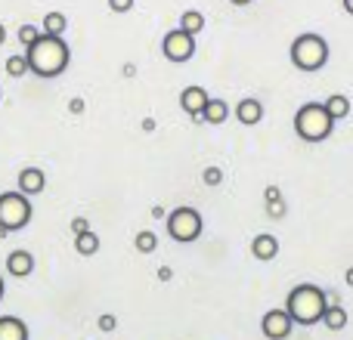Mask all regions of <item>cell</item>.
Masks as SVG:
<instances>
[{"mask_svg":"<svg viewBox=\"0 0 353 340\" xmlns=\"http://www.w3.org/2000/svg\"><path fill=\"white\" fill-rule=\"evenodd\" d=\"M3 68L10 78H25V74H28V56H10V59L3 62Z\"/></svg>","mask_w":353,"mask_h":340,"instance_id":"21","label":"cell"},{"mask_svg":"<svg viewBox=\"0 0 353 340\" xmlns=\"http://www.w3.org/2000/svg\"><path fill=\"white\" fill-rule=\"evenodd\" d=\"M0 297H3V275H0Z\"/></svg>","mask_w":353,"mask_h":340,"instance_id":"38","label":"cell"},{"mask_svg":"<svg viewBox=\"0 0 353 340\" xmlns=\"http://www.w3.org/2000/svg\"><path fill=\"white\" fill-rule=\"evenodd\" d=\"M143 130H146V134H152V130H155V121H152V118H146V121H143Z\"/></svg>","mask_w":353,"mask_h":340,"instance_id":"33","label":"cell"},{"mask_svg":"<svg viewBox=\"0 0 353 340\" xmlns=\"http://www.w3.org/2000/svg\"><path fill=\"white\" fill-rule=\"evenodd\" d=\"M251 254H254L261 263L273 260V257L279 254V242H276V235H270V232H261V235H254V242H251Z\"/></svg>","mask_w":353,"mask_h":340,"instance_id":"11","label":"cell"},{"mask_svg":"<svg viewBox=\"0 0 353 340\" xmlns=\"http://www.w3.org/2000/svg\"><path fill=\"white\" fill-rule=\"evenodd\" d=\"M341 3H344V10H347L350 16H353V0H341Z\"/></svg>","mask_w":353,"mask_h":340,"instance_id":"35","label":"cell"},{"mask_svg":"<svg viewBox=\"0 0 353 340\" xmlns=\"http://www.w3.org/2000/svg\"><path fill=\"white\" fill-rule=\"evenodd\" d=\"M180 28L186 31V34H192V37H199L201 31H205V16H201L199 10H186L180 16Z\"/></svg>","mask_w":353,"mask_h":340,"instance_id":"19","label":"cell"},{"mask_svg":"<svg viewBox=\"0 0 353 340\" xmlns=\"http://www.w3.org/2000/svg\"><path fill=\"white\" fill-rule=\"evenodd\" d=\"M261 331L267 340H288L294 331V322L285 310H270V312H263V319H261Z\"/></svg>","mask_w":353,"mask_h":340,"instance_id":"8","label":"cell"},{"mask_svg":"<svg viewBox=\"0 0 353 340\" xmlns=\"http://www.w3.org/2000/svg\"><path fill=\"white\" fill-rule=\"evenodd\" d=\"M41 34H43V31H37L34 25H22V28H19V41H22V47H25V50H28L31 43L41 41Z\"/></svg>","mask_w":353,"mask_h":340,"instance_id":"23","label":"cell"},{"mask_svg":"<svg viewBox=\"0 0 353 340\" xmlns=\"http://www.w3.org/2000/svg\"><path fill=\"white\" fill-rule=\"evenodd\" d=\"M87 229H90L87 217H74V220H72V232H74V235H78V232H87Z\"/></svg>","mask_w":353,"mask_h":340,"instance_id":"29","label":"cell"},{"mask_svg":"<svg viewBox=\"0 0 353 340\" xmlns=\"http://www.w3.org/2000/svg\"><path fill=\"white\" fill-rule=\"evenodd\" d=\"M31 269H34V257H31L28 251H12V254L6 257V273L16 275V279L31 275Z\"/></svg>","mask_w":353,"mask_h":340,"instance_id":"12","label":"cell"},{"mask_svg":"<svg viewBox=\"0 0 353 340\" xmlns=\"http://www.w3.org/2000/svg\"><path fill=\"white\" fill-rule=\"evenodd\" d=\"M68 109H72L74 115H81V111H84V99H72V103H68Z\"/></svg>","mask_w":353,"mask_h":340,"instance_id":"30","label":"cell"},{"mask_svg":"<svg viewBox=\"0 0 353 340\" xmlns=\"http://www.w3.org/2000/svg\"><path fill=\"white\" fill-rule=\"evenodd\" d=\"M344 281H347V285H350V288H353V266H350V269H347V273H344Z\"/></svg>","mask_w":353,"mask_h":340,"instance_id":"34","label":"cell"},{"mask_svg":"<svg viewBox=\"0 0 353 340\" xmlns=\"http://www.w3.org/2000/svg\"><path fill=\"white\" fill-rule=\"evenodd\" d=\"M335 130V121L325 111V103H307L294 115V134L304 142H325Z\"/></svg>","mask_w":353,"mask_h":340,"instance_id":"4","label":"cell"},{"mask_svg":"<svg viewBox=\"0 0 353 340\" xmlns=\"http://www.w3.org/2000/svg\"><path fill=\"white\" fill-rule=\"evenodd\" d=\"M152 217H159V220H165V217H168V213H165V207H159V204H155V207H152Z\"/></svg>","mask_w":353,"mask_h":340,"instance_id":"32","label":"cell"},{"mask_svg":"<svg viewBox=\"0 0 353 340\" xmlns=\"http://www.w3.org/2000/svg\"><path fill=\"white\" fill-rule=\"evenodd\" d=\"M74 251H78L81 257H93L99 251V235L93 229L78 232V235H74Z\"/></svg>","mask_w":353,"mask_h":340,"instance_id":"17","label":"cell"},{"mask_svg":"<svg viewBox=\"0 0 353 340\" xmlns=\"http://www.w3.org/2000/svg\"><path fill=\"white\" fill-rule=\"evenodd\" d=\"M3 41H6V28H3V22H0V47H3Z\"/></svg>","mask_w":353,"mask_h":340,"instance_id":"36","label":"cell"},{"mask_svg":"<svg viewBox=\"0 0 353 340\" xmlns=\"http://www.w3.org/2000/svg\"><path fill=\"white\" fill-rule=\"evenodd\" d=\"M109 10L112 12H130L134 10V0H109Z\"/></svg>","mask_w":353,"mask_h":340,"instance_id":"26","label":"cell"},{"mask_svg":"<svg viewBox=\"0 0 353 340\" xmlns=\"http://www.w3.org/2000/svg\"><path fill=\"white\" fill-rule=\"evenodd\" d=\"M325 111L332 115V121H344V118L350 115V99L344 96V93H332V96L325 99Z\"/></svg>","mask_w":353,"mask_h":340,"instance_id":"16","label":"cell"},{"mask_svg":"<svg viewBox=\"0 0 353 340\" xmlns=\"http://www.w3.org/2000/svg\"><path fill=\"white\" fill-rule=\"evenodd\" d=\"M134 248L140 251V254H152V251L159 248V235H155L152 229H143V232H137V238H134Z\"/></svg>","mask_w":353,"mask_h":340,"instance_id":"20","label":"cell"},{"mask_svg":"<svg viewBox=\"0 0 353 340\" xmlns=\"http://www.w3.org/2000/svg\"><path fill=\"white\" fill-rule=\"evenodd\" d=\"M323 325L329 331L347 328V310H344L341 304H329V310H325V316H323Z\"/></svg>","mask_w":353,"mask_h":340,"instance_id":"18","label":"cell"},{"mask_svg":"<svg viewBox=\"0 0 353 340\" xmlns=\"http://www.w3.org/2000/svg\"><path fill=\"white\" fill-rule=\"evenodd\" d=\"M19 192L28 195V198H34V195H41L43 189H47V176H43L41 167H25L19 170Z\"/></svg>","mask_w":353,"mask_h":340,"instance_id":"10","label":"cell"},{"mask_svg":"<svg viewBox=\"0 0 353 340\" xmlns=\"http://www.w3.org/2000/svg\"><path fill=\"white\" fill-rule=\"evenodd\" d=\"M97 325H99V331H115V328H118V319L112 316V312H103Z\"/></svg>","mask_w":353,"mask_h":340,"instance_id":"25","label":"cell"},{"mask_svg":"<svg viewBox=\"0 0 353 340\" xmlns=\"http://www.w3.org/2000/svg\"><path fill=\"white\" fill-rule=\"evenodd\" d=\"M161 53H165L168 62H189L195 56V37L186 34L183 28H174L165 34V41H161Z\"/></svg>","mask_w":353,"mask_h":340,"instance_id":"7","label":"cell"},{"mask_svg":"<svg viewBox=\"0 0 353 340\" xmlns=\"http://www.w3.org/2000/svg\"><path fill=\"white\" fill-rule=\"evenodd\" d=\"M236 118L245 124V127H254V124H261L263 121L261 99H242V103L236 105Z\"/></svg>","mask_w":353,"mask_h":340,"instance_id":"13","label":"cell"},{"mask_svg":"<svg viewBox=\"0 0 353 340\" xmlns=\"http://www.w3.org/2000/svg\"><path fill=\"white\" fill-rule=\"evenodd\" d=\"M263 198H267V204H276V201H282L279 186H267V189H263Z\"/></svg>","mask_w":353,"mask_h":340,"instance_id":"27","label":"cell"},{"mask_svg":"<svg viewBox=\"0 0 353 340\" xmlns=\"http://www.w3.org/2000/svg\"><path fill=\"white\" fill-rule=\"evenodd\" d=\"M43 31H47V34H62V31H65V16H62V12H47V16H43Z\"/></svg>","mask_w":353,"mask_h":340,"instance_id":"22","label":"cell"},{"mask_svg":"<svg viewBox=\"0 0 353 340\" xmlns=\"http://www.w3.org/2000/svg\"><path fill=\"white\" fill-rule=\"evenodd\" d=\"M208 90L205 87H199V84H192V87H186V90L180 93V105H183V111H186L189 118H195V121H201V111H205V105H208Z\"/></svg>","mask_w":353,"mask_h":340,"instance_id":"9","label":"cell"},{"mask_svg":"<svg viewBox=\"0 0 353 340\" xmlns=\"http://www.w3.org/2000/svg\"><path fill=\"white\" fill-rule=\"evenodd\" d=\"M325 310H329V297H325L323 288L316 285H298L292 288V294H288L285 300V312L292 316L294 325H316L323 322Z\"/></svg>","mask_w":353,"mask_h":340,"instance_id":"2","label":"cell"},{"mask_svg":"<svg viewBox=\"0 0 353 340\" xmlns=\"http://www.w3.org/2000/svg\"><path fill=\"white\" fill-rule=\"evenodd\" d=\"M267 213L273 220H282V217H285V204H282V201H276V204H267Z\"/></svg>","mask_w":353,"mask_h":340,"instance_id":"28","label":"cell"},{"mask_svg":"<svg viewBox=\"0 0 353 340\" xmlns=\"http://www.w3.org/2000/svg\"><path fill=\"white\" fill-rule=\"evenodd\" d=\"M159 279H161V281L171 279V266H161V269H159Z\"/></svg>","mask_w":353,"mask_h":340,"instance_id":"31","label":"cell"},{"mask_svg":"<svg viewBox=\"0 0 353 340\" xmlns=\"http://www.w3.org/2000/svg\"><path fill=\"white\" fill-rule=\"evenodd\" d=\"M0 340H28V325L19 316H0Z\"/></svg>","mask_w":353,"mask_h":340,"instance_id":"14","label":"cell"},{"mask_svg":"<svg viewBox=\"0 0 353 340\" xmlns=\"http://www.w3.org/2000/svg\"><path fill=\"white\" fill-rule=\"evenodd\" d=\"M201 180H205V186H220V182H223V170L211 164V167L201 170Z\"/></svg>","mask_w":353,"mask_h":340,"instance_id":"24","label":"cell"},{"mask_svg":"<svg viewBox=\"0 0 353 340\" xmlns=\"http://www.w3.org/2000/svg\"><path fill=\"white\" fill-rule=\"evenodd\" d=\"M232 6H245V3H251V0H230Z\"/></svg>","mask_w":353,"mask_h":340,"instance_id":"37","label":"cell"},{"mask_svg":"<svg viewBox=\"0 0 353 340\" xmlns=\"http://www.w3.org/2000/svg\"><path fill=\"white\" fill-rule=\"evenodd\" d=\"M31 217H34V204H31L28 195H22L19 189L0 195V235L25 229L31 223Z\"/></svg>","mask_w":353,"mask_h":340,"instance_id":"5","label":"cell"},{"mask_svg":"<svg viewBox=\"0 0 353 340\" xmlns=\"http://www.w3.org/2000/svg\"><path fill=\"white\" fill-rule=\"evenodd\" d=\"M165 226H168V235H171L174 242L192 244L195 238L201 235V213L189 204H180L165 217Z\"/></svg>","mask_w":353,"mask_h":340,"instance_id":"6","label":"cell"},{"mask_svg":"<svg viewBox=\"0 0 353 340\" xmlns=\"http://www.w3.org/2000/svg\"><path fill=\"white\" fill-rule=\"evenodd\" d=\"M25 56H28V72L43 81L59 78L68 68V59H72L68 56V43L62 41V34H47V31L41 34L37 43H31Z\"/></svg>","mask_w":353,"mask_h":340,"instance_id":"1","label":"cell"},{"mask_svg":"<svg viewBox=\"0 0 353 340\" xmlns=\"http://www.w3.org/2000/svg\"><path fill=\"white\" fill-rule=\"evenodd\" d=\"M288 56H292V65L298 68V72L313 74V72H319V68H325V62H329V41H325L323 34L304 31V34H298L292 41Z\"/></svg>","mask_w":353,"mask_h":340,"instance_id":"3","label":"cell"},{"mask_svg":"<svg viewBox=\"0 0 353 340\" xmlns=\"http://www.w3.org/2000/svg\"><path fill=\"white\" fill-rule=\"evenodd\" d=\"M226 118H230V105H226V99H208L205 111H201V121L205 124H223Z\"/></svg>","mask_w":353,"mask_h":340,"instance_id":"15","label":"cell"}]
</instances>
